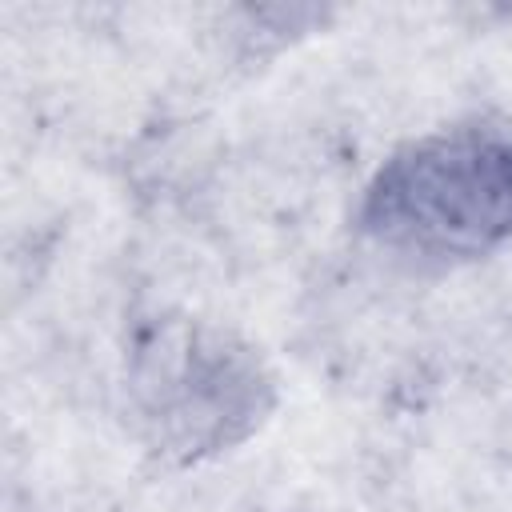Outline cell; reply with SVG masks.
<instances>
[{
  "mask_svg": "<svg viewBox=\"0 0 512 512\" xmlns=\"http://www.w3.org/2000/svg\"><path fill=\"white\" fill-rule=\"evenodd\" d=\"M360 232L392 256L460 264L512 240V128L468 120L400 144L368 180Z\"/></svg>",
  "mask_w": 512,
  "mask_h": 512,
  "instance_id": "1",
  "label": "cell"
},
{
  "mask_svg": "<svg viewBox=\"0 0 512 512\" xmlns=\"http://www.w3.org/2000/svg\"><path fill=\"white\" fill-rule=\"evenodd\" d=\"M124 392L140 440L196 464L244 444L276 404L264 360L224 328L188 316H156L124 352Z\"/></svg>",
  "mask_w": 512,
  "mask_h": 512,
  "instance_id": "2",
  "label": "cell"
}]
</instances>
